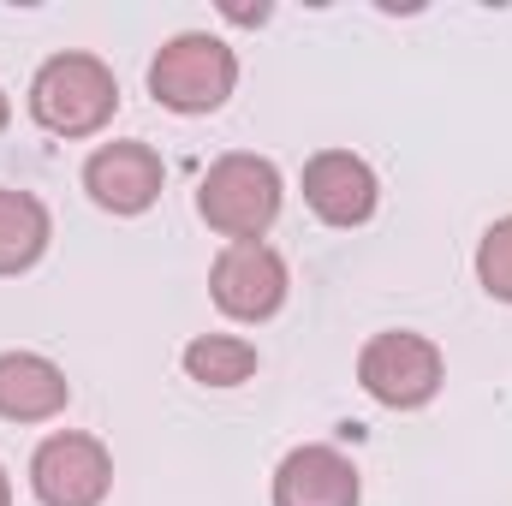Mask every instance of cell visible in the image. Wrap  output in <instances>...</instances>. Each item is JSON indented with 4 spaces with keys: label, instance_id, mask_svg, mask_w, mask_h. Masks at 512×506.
<instances>
[{
    "label": "cell",
    "instance_id": "6da1fadb",
    "mask_svg": "<svg viewBox=\"0 0 512 506\" xmlns=\"http://www.w3.org/2000/svg\"><path fill=\"white\" fill-rule=\"evenodd\" d=\"M114 108H120V84L96 54H54L30 84V114L54 137H90L114 120Z\"/></svg>",
    "mask_w": 512,
    "mask_h": 506
},
{
    "label": "cell",
    "instance_id": "7a4b0ae2",
    "mask_svg": "<svg viewBox=\"0 0 512 506\" xmlns=\"http://www.w3.org/2000/svg\"><path fill=\"white\" fill-rule=\"evenodd\" d=\"M239 84V60L221 36H203V30H185L173 42H161L155 66H149V90L161 108L173 114H215Z\"/></svg>",
    "mask_w": 512,
    "mask_h": 506
},
{
    "label": "cell",
    "instance_id": "3957f363",
    "mask_svg": "<svg viewBox=\"0 0 512 506\" xmlns=\"http://www.w3.org/2000/svg\"><path fill=\"white\" fill-rule=\"evenodd\" d=\"M197 209L215 233H227L233 245L245 239H262L280 215V173L274 161L262 155H221L209 173H203V191H197Z\"/></svg>",
    "mask_w": 512,
    "mask_h": 506
},
{
    "label": "cell",
    "instance_id": "277c9868",
    "mask_svg": "<svg viewBox=\"0 0 512 506\" xmlns=\"http://www.w3.org/2000/svg\"><path fill=\"white\" fill-rule=\"evenodd\" d=\"M30 489L42 506H102L114 489V459L96 435H48L30 459Z\"/></svg>",
    "mask_w": 512,
    "mask_h": 506
},
{
    "label": "cell",
    "instance_id": "5b68a950",
    "mask_svg": "<svg viewBox=\"0 0 512 506\" xmlns=\"http://www.w3.org/2000/svg\"><path fill=\"white\" fill-rule=\"evenodd\" d=\"M358 381H364L382 405H393V411H417V405H429L435 387H441V346L423 340V334H405V328L376 334V340L364 346V358H358Z\"/></svg>",
    "mask_w": 512,
    "mask_h": 506
},
{
    "label": "cell",
    "instance_id": "8992f818",
    "mask_svg": "<svg viewBox=\"0 0 512 506\" xmlns=\"http://www.w3.org/2000/svg\"><path fill=\"white\" fill-rule=\"evenodd\" d=\"M286 262L274 245L262 239H245V245H227L209 268V292L215 304L233 316V322H268L280 304H286Z\"/></svg>",
    "mask_w": 512,
    "mask_h": 506
},
{
    "label": "cell",
    "instance_id": "52a82bcc",
    "mask_svg": "<svg viewBox=\"0 0 512 506\" xmlns=\"http://www.w3.org/2000/svg\"><path fill=\"white\" fill-rule=\"evenodd\" d=\"M376 197H382V185H376V173H370L364 155H352V149L310 155V167H304V203L328 227H364L376 215Z\"/></svg>",
    "mask_w": 512,
    "mask_h": 506
},
{
    "label": "cell",
    "instance_id": "ba28073f",
    "mask_svg": "<svg viewBox=\"0 0 512 506\" xmlns=\"http://www.w3.org/2000/svg\"><path fill=\"white\" fill-rule=\"evenodd\" d=\"M161 179H167V167L149 143H102L84 161V191L108 215H143L161 197Z\"/></svg>",
    "mask_w": 512,
    "mask_h": 506
},
{
    "label": "cell",
    "instance_id": "9c48e42d",
    "mask_svg": "<svg viewBox=\"0 0 512 506\" xmlns=\"http://www.w3.org/2000/svg\"><path fill=\"white\" fill-rule=\"evenodd\" d=\"M364 483L340 447H298L274 471V506H358Z\"/></svg>",
    "mask_w": 512,
    "mask_h": 506
},
{
    "label": "cell",
    "instance_id": "30bf717a",
    "mask_svg": "<svg viewBox=\"0 0 512 506\" xmlns=\"http://www.w3.org/2000/svg\"><path fill=\"white\" fill-rule=\"evenodd\" d=\"M72 399V381L42 352H0V417L6 423H48Z\"/></svg>",
    "mask_w": 512,
    "mask_h": 506
},
{
    "label": "cell",
    "instance_id": "8fae6325",
    "mask_svg": "<svg viewBox=\"0 0 512 506\" xmlns=\"http://www.w3.org/2000/svg\"><path fill=\"white\" fill-rule=\"evenodd\" d=\"M48 239H54V221H48L42 197L0 185V274H24L48 251Z\"/></svg>",
    "mask_w": 512,
    "mask_h": 506
},
{
    "label": "cell",
    "instance_id": "7c38bea8",
    "mask_svg": "<svg viewBox=\"0 0 512 506\" xmlns=\"http://www.w3.org/2000/svg\"><path fill=\"white\" fill-rule=\"evenodd\" d=\"M185 376L203 387H239L256 376V346L233 340V334H197L185 346Z\"/></svg>",
    "mask_w": 512,
    "mask_h": 506
},
{
    "label": "cell",
    "instance_id": "4fadbf2b",
    "mask_svg": "<svg viewBox=\"0 0 512 506\" xmlns=\"http://www.w3.org/2000/svg\"><path fill=\"white\" fill-rule=\"evenodd\" d=\"M477 280H483L489 298L512 304V215L483 233V245H477Z\"/></svg>",
    "mask_w": 512,
    "mask_h": 506
},
{
    "label": "cell",
    "instance_id": "5bb4252c",
    "mask_svg": "<svg viewBox=\"0 0 512 506\" xmlns=\"http://www.w3.org/2000/svg\"><path fill=\"white\" fill-rule=\"evenodd\" d=\"M6 120H12V102H6V90H0V131H6Z\"/></svg>",
    "mask_w": 512,
    "mask_h": 506
},
{
    "label": "cell",
    "instance_id": "9a60e30c",
    "mask_svg": "<svg viewBox=\"0 0 512 506\" xmlns=\"http://www.w3.org/2000/svg\"><path fill=\"white\" fill-rule=\"evenodd\" d=\"M0 506H12V483H6V471H0Z\"/></svg>",
    "mask_w": 512,
    "mask_h": 506
}]
</instances>
